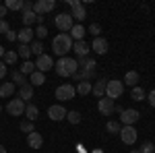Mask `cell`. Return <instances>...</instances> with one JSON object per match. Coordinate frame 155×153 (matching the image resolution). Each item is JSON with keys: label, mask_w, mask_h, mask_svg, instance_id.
Listing matches in <instances>:
<instances>
[{"label": "cell", "mask_w": 155, "mask_h": 153, "mask_svg": "<svg viewBox=\"0 0 155 153\" xmlns=\"http://www.w3.org/2000/svg\"><path fill=\"white\" fill-rule=\"evenodd\" d=\"M72 37L68 33H58V35L52 39V50H54V54H58L60 58H64L66 56V52H71L72 50Z\"/></svg>", "instance_id": "1"}, {"label": "cell", "mask_w": 155, "mask_h": 153, "mask_svg": "<svg viewBox=\"0 0 155 153\" xmlns=\"http://www.w3.org/2000/svg\"><path fill=\"white\" fill-rule=\"evenodd\" d=\"M54 68H56V72H58L60 77H72L74 72L79 71V62L74 58H60L56 64H54Z\"/></svg>", "instance_id": "2"}, {"label": "cell", "mask_w": 155, "mask_h": 153, "mask_svg": "<svg viewBox=\"0 0 155 153\" xmlns=\"http://www.w3.org/2000/svg\"><path fill=\"white\" fill-rule=\"evenodd\" d=\"M54 23H56V27H58L62 33H71V29L74 27V21H72L71 12H60V15H56Z\"/></svg>", "instance_id": "3"}, {"label": "cell", "mask_w": 155, "mask_h": 153, "mask_svg": "<svg viewBox=\"0 0 155 153\" xmlns=\"http://www.w3.org/2000/svg\"><path fill=\"white\" fill-rule=\"evenodd\" d=\"M122 93H124V83H122V81H107L106 97H110V99L114 101V99H118Z\"/></svg>", "instance_id": "4"}, {"label": "cell", "mask_w": 155, "mask_h": 153, "mask_svg": "<svg viewBox=\"0 0 155 153\" xmlns=\"http://www.w3.org/2000/svg\"><path fill=\"white\" fill-rule=\"evenodd\" d=\"M74 95H77V89L72 87L71 83H64V85H60L58 89H56V99H60V101L74 99Z\"/></svg>", "instance_id": "5"}, {"label": "cell", "mask_w": 155, "mask_h": 153, "mask_svg": "<svg viewBox=\"0 0 155 153\" xmlns=\"http://www.w3.org/2000/svg\"><path fill=\"white\" fill-rule=\"evenodd\" d=\"M71 17H72V21H85L87 11H85L83 2H79V0H71Z\"/></svg>", "instance_id": "6"}, {"label": "cell", "mask_w": 155, "mask_h": 153, "mask_svg": "<svg viewBox=\"0 0 155 153\" xmlns=\"http://www.w3.org/2000/svg\"><path fill=\"white\" fill-rule=\"evenodd\" d=\"M25 104L21 97H17V99H11L8 104H6V112L11 114V116H21V114H25Z\"/></svg>", "instance_id": "7"}, {"label": "cell", "mask_w": 155, "mask_h": 153, "mask_svg": "<svg viewBox=\"0 0 155 153\" xmlns=\"http://www.w3.org/2000/svg\"><path fill=\"white\" fill-rule=\"evenodd\" d=\"M120 139H122V143H126V145H134L137 139H139V132H137L134 126H122V130H120Z\"/></svg>", "instance_id": "8"}, {"label": "cell", "mask_w": 155, "mask_h": 153, "mask_svg": "<svg viewBox=\"0 0 155 153\" xmlns=\"http://www.w3.org/2000/svg\"><path fill=\"white\" fill-rule=\"evenodd\" d=\"M114 108H116V104H114L110 97H99V99H97V110H99V114H104V116H112V114H114Z\"/></svg>", "instance_id": "9"}, {"label": "cell", "mask_w": 155, "mask_h": 153, "mask_svg": "<svg viewBox=\"0 0 155 153\" xmlns=\"http://www.w3.org/2000/svg\"><path fill=\"white\" fill-rule=\"evenodd\" d=\"M52 66H54V60L50 58L48 54L37 56V60H35V71H39V72H44V75H46V72H48Z\"/></svg>", "instance_id": "10"}, {"label": "cell", "mask_w": 155, "mask_h": 153, "mask_svg": "<svg viewBox=\"0 0 155 153\" xmlns=\"http://www.w3.org/2000/svg\"><path fill=\"white\" fill-rule=\"evenodd\" d=\"M139 118H141V114H139L137 110H124V112L120 114V124H124V126H132Z\"/></svg>", "instance_id": "11"}, {"label": "cell", "mask_w": 155, "mask_h": 153, "mask_svg": "<svg viewBox=\"0 0 155 153\" xmlns=\"http://www.w3.org/2000/svg\"><path fill=\"white\" fill-rule=\"evenodd\" d=\"M48 116H50V120L58 122V120H64V118H66V110L60 106V104H56V106H50V108H48Z\"/></svg>", "instance_id": "12"}, {"label": "cell", "mask_w": 155, "mask_h": 153, "mask_svg": "<svg viewBox=\"0 0 155 153\" xmlns=\"http://www.w3.org/2000/svg\"><path fill=\"white\" fill-rule=\"evenodd\" d=\"M27 145L31 147V149H41V145H44V137L39 135V132H29L27 135Z\"/></svg>", "instance_id": "13"}, {"label": "cell", "mask_w": 155, "mask_h": 153, "mask_svg": "<svg viewBox=\"0 0 155 153\" xmlns=\"http://www.w3.org/2000/svg\"><path fill=\"white\" fill-rule=\"evenodd\" d=\"M106 87H107V79H99V81L93 83V87H91V93L95 95L97 99H99V97H106Z\"/></svg>", "instance_id": "14"}, {"label": "cell", "mask_w": 155, "mask_h": 153, "mask_svg": "<svg viewBox=\"0 0 155 153\" xmlns=\"http://www.w3.org/2000/svg\"><path fill=\"white\" fill-rule=\"evenodd\" d=\"M91 50H93L95 54H99V56H104V54L107 52V42L104 39V37H95L93 44H91Z\"/></svg>", "instance_id": "15"}, {"label": "cell", "mask_w": 155, "mask_h": 153, "mask_svg": "<svg viewBox=\"0 0 155 153\" xmlns=\"http://www.w3.org/2000/svg\"><path fill=\"white\" fill-rule=\"evenodd\" d=\"M17 39L25 44V46H29V42H33V29L31 27H23L19 33H17Z\"/></svg>", "instance_id": "16"}, {"label": "cell", "mask_w": 155, "mask_h": 153, "mask_svg": "<svg viewBox=\"0 0 155 153\" xmlns=\"http://www.w3.org/2000/svg\"><path fill=\"white\" fill-rule=\"evenodd\" d=\"M85 33H87V31H85V27L77 23V25L71 29V33H68V35L72 37V42H83V35H85Z\"/></svg>", "instance_id": "17"}, {"label": "cell", "mask_w": 155, "mask_h": 153, "mask_svg": "<svg viewBox=\"0 0 155 153\" xmlns=\"http://www.w3.org/2000/svg\"><path fill=\"white\" fill-rule=\"evenodd\" d=\"M77 62H79V68H81V71H95V66H97L95 60L87 58V56H85V58H79Z\"/></svg>", "instance_id": "18"}, {"label": "cell", "mask_w": 155, "mask_h": 153, "mask_svg": "<svg viewBox=\"0 0 155 153\" xmlns=\"http://www.w3.org/2000/svg\"><path fill=\"white\" fill-rule=\"evenodd\" d=\"M72 50L77 52L79 58H85V56L89 54V46H87L85 42H74V44H72Z\"/></svg>", "instance_id": "19"}, {"label": "cell", "mask_w": 155, "mask_h": 153, "mask_svg": "<svg viewBox=\"0 0 155 153\" xmlns=\"http://www.w3.org/2000/svg\"><path fill=\"white\" fill-rule=\"evenodd\" d=\"M25 116H27V120H29V122H35L37 116H39V110H37V106H33V104H27V106H25Z\"/></svg>", "instance_id": "20"}, {"label": "cell", "mask_w": 155, "mask_h": 153, "mask_svg": "<svg viewBox=\"0 0 155 153\" xmlns=\"http://www.w3.org/2000/svg\"><path fill=\"white\" fill-rule=\"evenodd\" d=\"M124 85H130V87H137V83H139V72L137 71H128L124 75Z\"/></svg>", "instance_id": "21"}, {"label": "cell", "mask_w": 155, "mask_h": 153, "mask_svg": "<svg viewBox=\"0 0 155 153\" xmlns=\"http://www.w3.org/2000/svg\"><path fill=\"white\" fill-rule=\"evenodd\" d=\"M15 93V83H2L0 85V97L4 99V97H11Z\"/></svg>", "instance_id": "22"}, {"label": "cell", "mask_w": 155, "mask_h": 153, "mask_svg": "<svg viewBox=\"0 0 155 153\" xmlns=\"http://www.w3.org/2000/svg\"><path fill=\"white\" fill-rule=\"evenodd\" d=\"M19 97L23 99V101H27V99H31L33 97V87L27 83V85H23L21 89H19Z\"/></svg>", "instance_id": "23"}, {"label": "cell", "mask_w": 155, "mask_h": 153, "mask_svg": "<svg viewBox=\"0 0 155 153\" xmlns=\"http://www.w3.org/2000/svg\"><path fill=\"white\" fill-rule=\"evenodd\" d=\"M145 97H147V93H145V89L143 87H132V91H130V99H134V101H143Z\"/></svg>", "instance_id": "24"}, {"label": "cell", "mask_w": 155, "mask_h": 153, "mask_svg": "<svg viewBox=\"0 0 155 153\" xmlns=\"http://www.w3.org/2000/svg\"><path fill=\"white\" fill-rule=\"evenodd\" d=\"M91 87H93V83H89V81H81V83H77V93H81V95H87V93H91Z\"/></svg>", "instance_id": "25"}, {"label": "cell", "mask_w": 155, "mask_h": 153, "mask_svg": "<svg viewBox=\"0 0 155 153\" xmlns=\"http://www.w3.org/2000/svg\"><path fill=\"white\" fill-rule=\"evenodd\" d=\"M44 83H46V75H44V72H39V71L31 72V85H33V87H39V85H44Z\"/></svg>", "instance_id": "26"}, {"label": "cell", "mask_w": 155, "mask_h": 153, "mask_svg": "<svg viewBox=\"0 0 155 153\" xmlns=\"http://www.w3.org/2000/svg\"><path fill=\"white\" fill-rule=\"evenodd\" d=\"M17 56H19V54H17L15 50H6L4 56H2V62H4L6 66H8V64H15V62H17Z\"/></svg>", "instance_id": "27"}, {"label": "cell", "mask_w": 155, "mask_h": 153, "mask_svg": "<svg viewBox=\"0 0 155 153\" xmlns=\"http://www.w3.org/2000/svg\"><path fill=\"white\" fill-rule=\"evenodd\" d=\"M6 11H23V0H6Z\"/></svg>", "instance_id": "28"}, {"label": "cell", "mask_w": 155, "mask_h": 153, "mask_svg": "<svg viewBox=\"0 0 155 153\" xmlns=\"http://www.w3.org/2000/svg\"><path fill=\"white\" fill-rule=\"evenodd\" d=\"M33 12H35L37 17H44V15H46V0H37V2H33Z\"/></svg>", "instance_id": "29"}, {"label": "cell", "mask_w": 155, "mask_h": 153, "mask_svg": "<svg viewBox=\"0 0 155 153\" xmlns=\"http://www.w3.org/2000/svg\"><path fill=\"white\" fill-rule=\"evenodd\" d=\"M35 19H37V15H35L33 11H29V12H23V25H25V27H31Z\"/></svg>", "instance_id": "30"}, {"label": "cell", "mask_w": 155, "mask_h": 153, "mask_svg": "<svg viewBox=\"0 0 155 153\" xmlns=\"http://www.w3.org/2000/svg\"><path fill=\"white\" fill-rule=\"evenodd\" d=\"M19 71L23 72V75H31V72H35V64H33V62H29V60H25Z\"/></svg>", "instance_id": "31"}, {"label": "cell", "mask_w": 155, "mask_h": 153, "mask_svg": "<svg viewBox=\"0 0 155 153\" xmlns=\"http://www.w3.org/2000/svg\"><path fill=\"white\" fill-rule=\"evenodd\" d=\"M66 120H68L71 124H79V122H81V114H79L77 110H72V112H66Z\"/></svg>", "instance_id": "32"}, {"label": "cell", "mask_w": 155, "mask_h": 153, "mask_svg": "<svg viewBox=\"0 0 155 153\" xmlns=\"http://www.w3.org/2000/svg\"><path fill=\"white\" fill-rule=\"evenodd\" d=\"M12 83H17V85H21V87H23V85H27V81H25V75L21 71H15L12 72Z\"/></svg>", "instance_id": "33"}, {"label": "cell", "mask_w": 155, "mask_h": 153, "mask_svg": "<svg viewBox=\"0 0 155 153\" xmlns=\"http://www.w3.org/2000/svg\"><path fill=\"white\" fill-rule=\"evenodd\" d=\"M17 54H19V56H21L23 60H29V56H31V48H29V46H25V44H21V46H19V52H17Z\"/></svg>", "instance_id": "34"}, {"label": "cell", "mask_w": 155, "mask_h": 153, "mask_svg": "<svg viewBox=\"0 0 155 153\" xmlns=\"http://www.w3.org/2000/svg\"><path fill=\"white\" fill-rule=\"evenodd\" d=\"M29 48H31V54H35V56H41L44 54V44L41 42H33Z\"/></svg>", "instance_id": "35"}, {"label": "cell", "mask_w": 155, "mask_h": 153, "mask_svg": "<svg viewBox=\"0 0 155 153\" xmlns=\"http://www.w3.org/2000/svg\"><path fill=\"white\" fill-rule=\"evenodd\" d=\"M106 128H107V132H114V135H116V132L122 130V124H120V122H114V120H110V122L106 124Z\"/></svg>", "instance_id": "36"}, {"label": "cell", "mask_w": 155, "mask_h": 153, "mask_svg": "<svg viewBox=\"0 0 155 153\" xmlns=\"http://www.w3.org/2000/svg\"><path fill=\"white\" fill-rule=\"evenodd\" d=\"M139 151H141V153H155V145L147 141V143H143V145H141V149H139Z\"/></svg>", "instance_id": "37"}, {"label": "cell", "mask_w": 155, "mask_h": 153, "mask_svg": "<svg viewBox=\"0 0 155 153\" xmlns=\"http://www.w3.org/2000/svg\"><path fill=\"white\" fill-rule=\"evenodd\" d=\"M33 33H35L39 39H44V37L48 35V29H46V25H37V29L33 31Z\"/></svg>", "instance_id": "38"}, {"label": "cell", "mask_w": 155, "mask_h": 153, "mask_svg": "<svg viewBox=\"0 0 155 153\" xmlns=\"http://www.w3.org/2000/svg\"><path fill=\"white\" fill-rule=\"evenodd\" d=\"M21 130H23V132H27V135H29V132H33V122H29V120H25V122H21Z\"/></svg>", "instance_id": "39"}, {"label": "cell", "mask_w": 155, "mask_h": 153, "mask_svg": "<svg viewBox=\"0 0 155 153\" xmlns=\"http://www.w3.org/2000/svg\"><path fill=\"white\" fill-rule=\"evenodd\" d=\"M89 33H91V35H95V37H99V33H101V27H99L97 23H93L91 27H89Z\"/></svg>", "instance_id": "40"}, {"label": "cell", "mask_w": 155, "mask_h": 153, "mask_svg": "<svg viewBox=\"0 0 155 153\" xmlns=\"http://www.w3.org/2000/svg\"><path fill=\"white\" fill-rule=\"evenodd\" d=\"M33 11V2L31 0H23V12H29Z\"/></svg>", "instance_id": "41"}, {"label": "cell", "mask_w": 155, "mask_h": 153, "mask_svg": "<svg viewBox=\"0 0 155 153\" xmlns=\"http://www.w3.org/2000/svg\"><path fill=\"white\" fill-rule=\"evenodd\" d=\"M0 33H4V35H6V33H8V23H6V21H4V19H2V21H0Z\"/></svg>", "instance_id": "42"}, {"label": "cell", "mask_w": 155, "mask_h": 153, "mask_svg": "<svg viewBox=\"0 0 155 153\" xmlns=\"http://www.w3.org/2000/svg\"><path fill=\"white\" fill-rule=\"evenodd\" d=\"M6 72H8V68H6V64L0 60V79H4L6 77Z\"/></svg>", "instance_id": "43"}, {"label": "cell", "mask_w": 155, "mask_h": 153, "mask_svg": "<svg viewBox=\"0 0 155 153\" xmlns=\"http://www.w3.org/2000/svg\"><path fill=\"white\" fill-rule=\"evenodd\" d=\"M54 6H56V2H54V0H46V12L54 11Z\"/></svg>", "instance_id": "44"}, {"label": "cell", "mask_w": 155, "mask_h": 153, "mask_svg": "<svg viewBox=\"0 0 155 153\" xmlns=\"http://www.w3.org/2000/svg\"><path fill=\"white\" fill-rule=\"evenodd\" d=\"M147 99H149V106L155 108V89H153V91H149V97H147Z\"/></svg>", "instance_id": "45"}, {"label": "cell", "mask_w": 155, "mask_h": 153, "mask_svg": "<svg viewBox=\"0 0 155 153\" xmlns=\"http://www.w3.org/2000/svg\"><path fill=\"white\" fill-rule=\"evenodd\" d=\"M6 39H8V42H15V39H17V33L8 29V33H6Z\"/></svg>", "instance_id": "46"}, {"label": "cell", "mask_w": 155, "mask_h": 153, "mask_svg": "<svg viewBox=\"0 0 155 153\" xmlns=\"http://www.w3.org/2000/svg\"><path fill=\"white\" fill-rule=\"evenodd\" d=\"M4 15H6V6H4V4H0V21H2V17H4Z\"/></svg>", "instance_id": "47"}, {"label": "cell", "mask_w": 155, "mask_h": 153, "mask_svg": "<svg viewBox=\"0 0 155 153\" xmlns=\"http://www.w3.org/2000/svg\"><path fill=\"white\" fill-rule=\"evenodd\" d=\"M114 112H118V114H122V112H124V108H122V106H118V104H116V108H114Z\"/></svg>", "instance_id": "48"}, {"label": "cell", "mask_w": 155, "mask_h": 153, "mask_svg": "<svg viewBox=\"0 0 155 153\" xmlns=\"http://www.w3.org/2000/svg\"><path fill=\"white\" fill-rule=\"evenodd\" d=\"M4 52H6V50H4V48L0 46V60H2V56H4Z\"/></svg>", "instance_id": "49"}, {"label": "cell", "mask_w": 155, "mask_h": 153, "mask_svg": "<svg viewBox=\"0 0 155 153\" xmlns=\"http://www.w3.org/2000/svg\"><path fill=\"white\" fill-rule=\"evenodd\" d=\"M0 153H6V149H4V147H2V145H0Z\"/></svg>", "instance_id": "50"}, {"label": "cell", "mask_w": 155, "mask_h": 153, "mask_svg": "<svg viewBox=\"0 0 155 153\" xmlns=\"http://www.w3.org/2000/svg\"><path fill=\"white\" fill-rule=\"evenodd\" d=\"M130 153H141V151H139V149H132V151Z\"/></svg>", "instance_id": "51"}, {"label": "cell", "mask_w": 155, "mask_h": 153, "mask_svg": "<svg viewBox=\"0 0 155 153\" xmlns=\"http://www.w3.org/2000/svg\"><path fill=\"white\" fill-rule=\"evenodd\" d=\"M0 112H2V106H0Z\"/></svg>", "instance_id": "52"}]
</instances>
